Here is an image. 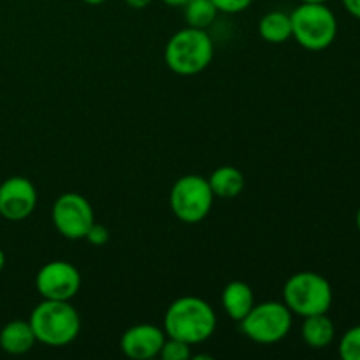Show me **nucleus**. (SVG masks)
I'll return each mask as SVG.
<instances>
[{"label": "nucleus", "mask_w": 360, "mask_h": 360, "mask_svg": "<svg viewBox=\"0 0 360 360\" xmlns=\"http://www.w3.org/2000/svg\"><path fill=\"white\" fill-rule=\"evenodd\" d=\"M37 206V190L25 176H11L0 185V217L7 221H23Z\"/></svg>", "instance_id": "9d476101"}, {"label": "nucleus", "mask_w": 360, "mask_h": 360, "mask_svg": "<svg viewBox=\"0 0 360 360\" xmlns=\"http://www.w3.org/2000/svg\"><path fill=\"white\" fill-rule=\"evenodd\" d=\"M340 357L343 360H360V326L350 327L341 336Z\"/></svg>", "instance_id": "a211bd4d"}, {"label": "nucleus", "mask_w": 360, "mask_h": 360, "mask_svg": "<svg viewBox=\"0 0 360 360\" xmlns=\"http://www.w3.org/2000/svg\"><path fill=\"white\" fill-rule=\"evenodd\" d=\"M213 202L214 195L210 181L200 174L181 176L172 185L171 193H169V204L174 217L188 225L206 220L207 214L211 213Z\"/></svg>", "instance_id": "0eeeda50"}, {"label": "nucleus", "mask_w": 360, "mask_h": 360, "mask_svg": "<svg viewBox=\"0 0 360 360\" xmlns=\"http://www.w3.org/2000/svg\"><path fill=\"white\" fill-rule=\"evenodd\" d=\"M241 333L257 345H276L290 334L294 315L283 301L259 302L239 322Z\"/></svg>", "instance_id": "423d86ee"}, {"label": "nucleus", "mask_w": 360, "mask_h": 360, "mask_svg": "<svg viewBox=\"0 0 360 360\" xmlns=\"http://www.w3.org/2000/svg\"><path fill=\"white\" fill-rule=\"evenodd\" d=\"M37 343L51 348L69 347L81 333V316L70 301L42 299L28 319Z\"/></svg>", "instance_id": "f03ea898"}, {"label": "nucleus", "mask_w": 360, "mask_h": 360, "mask_svg": "<svg viewBox=\"0 0 360 360\" xmlns=\"http://www.w3.org/2000/svg\"><path fill=\"white\" fill-rule=\"evenodd\" d=\"M214 42L207 30L185 27L171 35L165 44V65L178 76H195L211 65Z\"/></svg>", "instance_id": "7ed1b4c3"}, {"label": "nucleus", "mask_w": 360, "mask_h": 360, "mask_svg": "<svg viewBox=\"0 0 360 360\" xmlns=\"http://www.w3.org/2000/svg\"><path fill=\"white\" fill-rule=\"evenodd\" d=\"M169 7H185L190 0H162Z\"/></svg>", "instance_id": "b1692460"}, {"label": "nucleus", "mask_w": 360, "mask_h": 360, "mask_svg": "<svg viewBox=\"0 0 360 360\" xmlns=\"http://www.w3.org/2000/svg\"><path fill=\"white\" fill-rule=\"evenodd\" d=\"M355 225H357V229H359V232H360V206H359V210H357V214H355Z\"/></svg>", "instance_id": "cd10ccee"}, {"label": "nucleus", "mask_w": 360, "mask_h": 360, "mask_svg": "<svg viewBox=\"0 0 360 360\" xmlns=\"http://www.w3.org/2000/svg\"><path fill=\"white\" fill-rule=\"evenodd\" d=\"M167 334L153 323H137L129 327L120 340L123 355L130 360H151L160 355Z\"/></svg>", "instance_id": "9b49d317"}, {"label": "nucleus", "mask_w": 360, "mask_h": 360, "mask_svg": "<svg viewBox=\"0 0 360 360\" xmlns=\"http://www.w3.org/2000/svg\"><path fill=\"white\" fill-rule=\"evenodd\" d=\"M84 239L94 246H104L105 243L111 239V234H109V229L105 227V225L94 221V225H91L90 231L86 232V238Z\"/></svg>", "instance_id": "412c9836"}, {"label": "nucleus", "mask_w": 360, "mask_h": 360, "mask_svg": "<svg viewBox=\"0 0 360 360\" xmlns=\"http://www.w3.org/2000/svg\"><path fill=\"white\" fill-rule=\"evenodd\" d=\"M301 2H304V4H327L329 0H301Z\"/></svg>", "instance_id": "bb28decb"}, {"label": "nucleus", "mask_w": 360, "mask_h": 360, "mask_svg": "<svg viewBox=\"0 0 360 360\" xmlns=\"http://www.w3.org/2000/svg\"><path fill=\"white\" fill-rule=\"evenodd\" d=\"M217 323V313L210 302L195 295H183L165 309L162 329L167 338L195 347L213 336Z\"/></svg>", "instance_id": "f257e3e1"}, {"label": "nucleus", "mask_w": 360, "mask_h": 360, "mask_svg": "<svg viewBox=\"0 0 360 360\" xmlns=\"http://www.w3.org/2000/svg\"><path fill=\"white\" fill-rule=\"evenodd\" d=\"M84 4H88V6H101V4H104L105 0H83Z\"/></svg>", "instance_id": "393cba45"}, {"label": "nucleus", "mask_w": 360, "mask_h": 360, "mask_svg": "<svg viewBox=\"0 0 360 360\" xmlns=\"http://www.w3.org/2000/svg\"><path fill=\"white\" fill-rule=\"evenodd\" d=\"M218 16V9L211 0H190L185 6L186 27L207 30L214 23Z\"/></svg>", "instance_id": "f3484780"}, {"label": "nucleus", "mask_w": 360, "mask_h": 360, "mask_svg": "<svg viewBox=\"0 0 360 360\" xmlns=\"http://www.w3.org/2000/svg\"><path fill=\"white\" fill-rule=\"evenodd\" d=\"M213 195L218 199H234L245 190V174L234 165H221L207 178Z\"/></svg>", "instance_id": "2eb2a0df"}, {"label": "nucleus", "mask_w": 360, "mask_h": 360, "mask_svg": "<svg viewBox=\"0 0 360 360\" xmlns=\"http://www.w3.org/2000/svg\"><path fill=\"white\" fill-rule=\"evenodd\" d=\"M158 357L162 360H188L192 359V347L174 338H167Z\"/></svg>", "instance_id": "6ab92c4d"}, {"label": "nucleus", "mask_w": 360, "mask_h": 360, "mask_svg": "<svg viewBox=\"0 0 360 360\" xmlns=\"http://www.w3.org/2000/svg\"><path fill=\"white\" fill-rule=\"evenodd\" d=\"M292 37L308 51H323L338 35V20L327 4H304L290 14Z\"/></svg>", "instance_id": "39448f33"}, {"label": "nucleus", "mask_w": 360, "mask_h": 360, "mask_svg": "<svg viewBox=\"0 0 360 360\" xmlns=\"http://www.w3.org/2000/svg\"><path fill=\"white\" fill-rule=\"evenodd\" d=\"M151 2H153V0H125V4L130 7V9H137V11L146 9Z\"/></svg>", "instance_id": "5701e85b"}, {"label": "nucleus", "mask_w": 360, "mask_h": 360, "mask_svg": "<svg viewBox=\"0 0 360 360\" xmlns=\"http://www.w3.org/2000/svg\"><path fill=\"white\" fill-rule=\"evenodd\" d=\"M253 306H255V295L248 283L236 280L225 285L221 292V308L229 319L239 323Z\"/></svg>", "instance_id": "f8f14e48"}, {"label": "nucleus", "mask_w": 360, "mask_h": 360, "mask_svg": "<svg viewBox=\"0 0 360 360\" xmlns=\"http://www.w3.org/2000/svg\"><path fill=\"white\" fill-rule=\"evenodd\" d=\"M211 2L214 4L218 13L239 14V13H245V11L252 6L253 0H211Z\"/></svg>", "instance_id": "aec40b11"}, {"label": "nucleus", "mask_w": 360, "mask_h": 360, "mask_svg": "<svg viewBox=\"0 0 360 360\" xmlns=\"http://www.w3.org/2000/svg\"><path fill=\"white\" fill-rule=\"evenodd\" d=\"M37 340L28 320H11L0 330V348L9 355L28 354Z\"/></svg>", "instance_id": "ddd939ff"}, {"label": "nucleus", "mask_w": 360, "mask_h": 360, "mask_svg": "<svg viewBox=\"0 0 360 360\" xmlns=\"http://www.w3.org/2000/svg\"><path fill=\"white\" fill-rule=\"evenodd\" d=\"M259 35L269 44H283L292 39L290 14L283 11H271L259 21Z\"/></svg>", "instance_id": "dca6fc26"}, {"label": "nucleus", "mask_w": 360, "mask_h": 360, "mask_svg": "<svg viewBox=\"0 0 360 360\" xmlns=\"http://www.w3.org/2000/svg\"><path fill=\"white\" fill-rule=\"evenodd\" d=\"M334 301V292L326 276L313 271L295 273L285 281L283 302L292 315L306 319L311 315L329 313Z\"/></svg>", "instance_id": "20e7f679"}, {"label": "nucleus", "mask_w": 360, "mask_h": 360, "mask_svg": "<svg viewBox=\"0 0 360 360\" xmlns=\"http://www.w3.org/2000/svg\"><path fill=\"white\" fill-rule=\"evenodd\" d=\"M341 2H343V7L348 14L360 20V0H341Z\"/></svg>", "instance_id": "4be33fe9"}, {"label": "nucleus", "mask_w": 360, "mask_h": 360, "mask_svg": "<svg viewBox=\"0 0 360 360\" xmlns=\"http://www.w3.org/2000/svg\"><path fill=\"white\" fill-rule=\"evenodd\" d=\"M301 336L309 348L323 350V348L333 345L334 338H336V326L327 316V313L306 316L301 326Z\"/></svg>", "instance_id": "4468645a"}, {"label": "nucleus", "mask_w": 360, "mask_h": 360, "mask_svg": "<svg viewBox=\"0 0 360 360\" xmlns=\"http://www.w3.org/2000/svg\"><path fill=\"white\" fill-rule=\"evenodd\" d=\"M51 221L62 238L79 241L86 238V232L94 225V207L81 193L65 192L53 204Z\"/></svg>", "instance_id": "6e6552de"}, {"label": "nucleus", "mask_w": 360, "mask_h": 360, "mask_svg": "<svg viewBox=\"0 0 360 360\" xmlns=\"http://www.w3.org/2000/svg\"><path fill=\"white\" fill-rule=\"evenodd\" d=\"M81 273L67 260L46 262L35 276V288L42 299L49 301H70L81 290Z\"/></svg>", "instance_id": "1a4fd4ad"}, {"label": "nucleus", "mask_w": 360, "mask_h": 360, "mask_svg": "<svg viewBox=\"0 0 360 360\" xmlns=\"http://www.w3.org/2000/svg\"><path fill=\"white\" fill-rule=\"evenodd\" d=\"M4 266H6V255H4V252L0 250V271L4 269Z\"/></svg>", "instance_id": "a878e982"}]
</instances>
